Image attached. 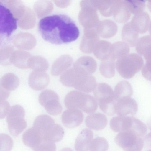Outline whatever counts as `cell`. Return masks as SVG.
<instances>
[{"mask_svg": "<svg viewBox=\"0 0 151 151\" xmlns=\"http://www.w3.org/2000/svg\"><path fill=\"white\" fill-rule=\"evenodd\" d=\"M38 29L45 41L55 45L74 41L80 34L78 27L72 19L63 14H52L42 18L39 22Z\"/></svg>", "mask_w": 151, "mask_h": 151, "instance_id": "1", "label": "cell"}, {"mask_svg": "<svg viewBox=\"0 0 151 151\" xmlns=\"http://www.w3.org/2000/svg\"><path fill=\"white\" fill-rule=\"evenodd\" d=\"M60 81L64 86L73 87L86 93L94 91L97 83L93 76L80 73L73 68L67 70L60 76Z\"/></svg>", "mask_w": 151, "mask_h": 151, "instance_id": "2", "label": "cell"}, {"mask_svg": "<svg viewBox=\"0 0 151 151\" xmlns=\"http://www.w3.org/2000/svg\"><path fill=\"white\" fill-rule=\"evenodd\" d=\"M64 103L68 109H80L87 114L93 113L98 107L97 102L93 96L77 91L68 93L65 97Z\"/></svg>", "mask_w": 151, "mask_h": 151, "instance_id": "3", "label": "cell"}, {"mask_svg": "<svg viewBox=\"0 0 151 151\" xmlns=\"http://www.w3.org/2000/svg\"><path fill=\"white\" fill-rule=\"evenodd\" d=\"M93 93L100 109L104 113L109 116L116 114V100L114 92L110 86L104 83H99L97 85Z\"/></svg>", "mask_w": 151, "mask_h": 151, "instance_id": "4", "label": "cell"}, {"mask_svg": "<svg viewBox=\"0 0 151 151\" xmlns=\"http://www.w3.org/2000/svg\"><path fill=\"white\" fill-rule=\"evenodd\" d=\"M143 63V59L141 55L133 53L117 60L115 66L117 72L122 77L129 79L140 70Z\"/></svg>", "mask_w": 151, "mask_h": 151, "instance_id": "5", "label": "cell"}, {"mask_svg": "<svg viewBox=\"0 0 151 151\" xmlns=\"http://www.w3.org/2000/svg\"><path fill=\"white\" fill-rule=\"evenodd\" d=\"M25 115V111L20 105H14L10 109L6 121L9 131L13 136H18L26 127Z\"/></svg>", "mask_w": 151, "mask_h": 151, "instance_id": "6", "label": "cell"}, {"mask_svg": "<svg viewBox=\"0 0 151 151\" xmlns=\"http://www.w3.org/2000/svg\"><path fill=\"white\" fill-rule=\"evenodd\" d=\"M81 9L78 15L80 24L84 28H96L99 21L96 10L91 0L82 1L80 3Z\"/></svg>", "mask_w": 151, "mask_h": 151, "instance_id": "7", "label": "cell"}, {"mask_svg": "<svg viewBox=\"0 0 151 151\" xmlns=\"http://www.w3.org/2000/svg\"><path fill=\"white\" fill-rule=\"evenodd\" d=\"M0 9L1 36L9 37L17 28L18 19L9 8L1 2Z\"/></svg>", "mask_w": 151, "mask_h": 151, "instance_id": "8", "label": "cell"}, {"mask_svg": "<svg viewBox=\"0 0 151 151\" xmlns=\"http://www.w3.org/2000/svg\"><path fill=\"white\" fill-rule=\"evenodd\" d=\"M39 101L51 115H57L62 111V108L59 102V96L53 91L46 90L42 91L39 96Z\"/></svg>", "mask_w": 151, "mask_h": 151, "instance_id": "9", "label": "cell"}, {"mask_svg": "<svg viewBox=\"0 0 151 151\" xmlns=\"http://www.w3.org/2000/svg\"><path fill=\"white\" fill-rule=\"evenodd\" d=\"M114 140L118 146L126 151H131V149L132 151V149L137 148L136 146H142V144H139L142 143L141 139L131 131L121 132L115 137Z\"/></svg>", "mask_w": 151, "mask_h": 151, "instance_id": "10", "label": "cell"}, {"mask_svg": "<svg viewBox=\"0 0 151 151\" xmlns=\"http://www.w3.org/2000/svg\"><path fill=\"white\" fill-rule=\"evenodd\" d=\"M137 119L129 116H118L112 118L110 121V127L115 132L132 131L137 125Z\"/></svg>", "mask_w": 151, "mask_h": 151, "instance_id": "11", "label": "cell"}, {"mask_svg": "<svg viewBox=\"0 0 151 151\" xmlns=\"http://www.w3.org/2000/svg\"><path fill=\"white\" fill-rule=\"evenodd\" d=\"M99 36L96 28H84L80 45L81 51L88 54L93 52L96 44L100 40Z\"/></svg>", "mask_w": 151, "mask_h": 151, "instance_id": "12", "label": "cell"}, {"mask_svg": "<svg viewBox=\"0 0 151 151\" xmlns=\"http://www.w3.org/2000/svg\"><path fill=\"white\" fill-rule=\"evenodd\" d=\"M138 110L137 104L133 99L126 97L116 100L115 105L116 114L118 116L135 115Z\"/></svg>", "mask_w": 151, "mask_h": 151, "instance_id": "13", "label": "cell"}, {"mask_svg": "<svg viewBox=\"0 0 151 151\" xmlns=\"http://www.w3.org/2000/svg\"><path fill=\"white\" fill-rule=\"evenodd\" d=\"M97 67V63L93 58L83 56L74 62L73 68L78 73L91 75L95 72Z\"/></svg>", "mask_w": 151, "mask_h": 151, "instance_id": "14", "label": "cell"}, {"mask_svg": "<svg viewBox=\"0 0 151 151\" xmlns=\"http://www.w3.org/2000/svg\"><path fill=\"white\" fill-rule=\"evenodd\" d=\"M84 118L83 113L76 109H68L63 113L61 117L63 125L68 128H74L80 125Z\"/></svg>", "mask_w": 151, "mask_h": 151, "instance_id": "15", "label": "cell"}, {"mask_svg": "<svg viewBox=\"0 0 151 151\" xmlns=\"http://www.w3.org/2000/svg\"><path fill=\"white\" fill-rule=\"evenodd\" d=\"M49 82V76L44 72H33L30 73L29 78V86L35 90H41L46 88Z\"/></svg>", "mask_w": 151, "mask_h": 151, "instance_id": "16", "label": "cell"}, {"mask_svg": "<svg viewBox=\"0 0 151 151\" xmlns=\"http://www.w3.org/2000/svg\"><path fill=\"white\" fill-rule=\"evenodd\" d=\"M113 15L114 19L118 22L124 23L128 21L131 13L127 0H115Z\"/></svg>", "mask_w": 151, "mask_h": 151, "instance_id": "17", "label": "cell"}, {"mask_svg": "<svg viewBox=\"0 0 151 151\" xmlns=\"http://www.w3.org/2000/svg\"><path fill=\"white\" fill-rule=\"evenodd\" d=\"M150 22L149 15L144 11L135 14L130 22L133 29L139 33L141 34L148 30Z\"/></svg>", "mask_w": 151, "mask_h": 151, "instance_id": "18", "label": "cell"}, {"mask_svg": "<svg viewBox=\"0 0 151 151\" xmlns=\"http://www.w3.org/2000/svg\"><path fill=\"white\" fill-rule=\"evenodd\" d=\"M93 137V133L90 129H83L76 140L75 148L76 151H88Z\"/></svg>", "mask_w": 151, "mask_h": 151, "instance_id": "19", "label": "cell"}, {"mask_svg": "<svg viewBox=\"0 0 151 151\" xmlns=\"http://www.w3.org/2000/svg\"><path fill=\"white\" fill-rule=\"evenodd\" d=\"M85 122L87 127L89 129L98 131L105 128L107 123V119L104 114L96 113L87 116Z\"/></svg>", "mask_w": 151, "mask_h": 151, "instance_id": "20", "label": "cell"}, {"mask_svg": "<svg viewBox=\"0 0 151 151\" xmlns=\"http://www.w3.org/2000/svg\"><path fill=\"white\" fill-rule=\"evenodd\" d=\"M96 29L99 36L104 38H108L115 35L117 31L118 27L114 21L105 20L100 21Z\"/></svg>", "mask_w": 151, "mask_h": 151, "instance_id": "21", "label": "cell"}, {"mask_svg": "<svg viewBox=\"0 0 151 151\" xmlns=\"http://www.w3.org/2000/svg\"><path fill=\"white\" fill-rule=\"evenodd\" d=\"M112 44L104 40H99L96 44L93 52L95 56L102 61L110 59Z\"/></svg>", "mask_w": 151, "mask_h": 151, "instance_id": "22", "label": "cell"}, {"mask_svg": "<svg viewBox=\"0 0 151 151\" xmlns=\"http://www.w3.org/2000/svg\"><path fill=\"white\" fill-rule=\"evenodd\" d=\"M22 139L24 144L32 148L36 145L43 138L40 133L32 127L23 133Z\"/></svg>", "mask_w": 151, "mask_h": 151, "instance_id": "23", "label": "cell"}, {"mask_svg": "<svg viewBox=\"0 0 151 151\" xmlns=\"http://www.w3.org/2000/svg\"><path fill=\"white\" fill-rule=\"evenodd\" d=\"M139 33L132 27L130 22L124 25L122 32V37L123 41L129 46H135L138 39Z\"/></svg>", "mask_w": 151, "mask_h": 151, "instance_id": "24", "label": "cell"}, {"mask_svg": "<svg viewBox=\"0 0 151 151\" xmlns=\"http://www.w3.org/2000/svg\"><path fill=\"white\" fill-rule=\"evenodd\" d=\"M54 120L47 115H41L37 116L35 119L33 127L37 130L42 134H43L54 124Z\"/></svg>", "mask_w": 151, "mask_h": 151, "instance_id": "25", "label": "cell"}, {"mask_svg": "<svg viewBox=\"0 0 151 151\" xmlns=\"http://www.w3.org/2000/svg\"><path fill=\"white\" fill-rule=\"evenodd\" d=\"M91 1L94 8L104 16L109 17L113 14L115 0Z\"/></svg>", "mask_w": 151, "mask_h": 151, "instance_id": "26", "label": "cell"}, {"mask_svg": "<svg viewBox=\"0 0 151 151\" xmlns=\"http://www.w3.org/2000/svg\"><path fill=\"white\" fill-rule=\"evenodd\" d=\"M19 83V79L17 76L13 73H7L0 79V88L10 92L17 89Z\"/></svg>", "mask_w": 151, "mask_h": 151, "instance_id": "27", "label": "cell"}, {"mask_svg": "<svg viewBox=\"0 0 151 151\" xmlns=\"http://www.w3.org/2000/svg\"><path fill=\"white\" fill-rule=\"evenodd\" d=\"M129 46L123 41H118L112 44L111 53L110 59L115 61L128 54Z\"/></svg>", "mask_w": 151, "mask_h": 151, "instance_id": "28", "label": "cell"}, {"mask_svg": "<svg viewBox=\"0 0 151 151\" xmlns=\"http://www.w3.org/2000/svg\"><path fill=\"white\" fill-rule=\"evenodd\" d=\"M64 134L63 128L59 125L55 124L43 135V138L55 142L61 140Z\"/></svg>", "mask_w": 151, "mask_h": 151, "instance_id": "29", "label": "cell"}, {"mask_svg": "<svg viewBox=\"0 0 151 151\" xmlns=\"http://www.w3.org/2000/svg\"><path fill=\"white\" fill-rule=\"evenodd\" d=\"M114 93L117 100L121 98L131 97L133 93L132 89L128 82L122 81L115 86Z\"/></svg>", "mask_w": 151, "mask_h": 151, "instance_id": "30", "label": "cell"}, {"mask_svg": "<svg viewBox=\"0 0 151 151\" xmlns=\"http://www.w3.org/2000/svg\"><path fill=\"white\" fill-rule=\"evenodd\" d=\"M115 61L110 59L102 61L99 66L100 73L105 78H112L115 75Z\"/></svg>", "mask_w": 151, "mask_h": 151, "instance_id": "31", "label": "cell"}, {"mask_svg": "<svg viewBox=\"0 0 151 151\" xmlns=\"http://www.w3.org/2000/svg\"><path fill=\"white\" fill-rule=\"evenodd\" d=\"M73 62L72 58L69 57L64 60L56 64L52 68L51 74L55 76L60 75L71 65Z\"/></svg>", "mask_w": 151, "mask_h": 151, "instance_id": "32", "label": "cell"}, {"mask_svg": "<svg viewBox=\"0 0 151 151\" xmlns=\"http://www.w3.org/2000/svg\"><path fill=\"white\" fill-rule=\"evenodd\" d=\"M143 56L146 62L142 67V73L146 79L151 80V46L146 50Z\"/></svg>", "mask_w": 151, "mask_h": 151, "instance_id": "33", "label": "cell"}, {"mask_svg": "<svg viewBox=\"0 0 151 151\" xmlns=\"http://www.w3.org/2000/svg\"><path fill=\"white\" fill-rule=\"evenodd\" d=\"M151 46V37L149 35L139 38L135 45L136 51L139 54L143 55L146 50Z\"/></svg>", "mask_w": 151, "mask_h": 151, "instance_id": "34", "label": "cell"}, {"mask_svg": "<svg viewBox=\"0 0 151 151\" xmlns=\"http://www.w3.org/2000/svg\"><path fill=\"white\" fill-rule=\"evenodd\" d=\"M109 148L107 141L104 137H98L92 140L89 151H106Z\"/></svg>", "mask_w": 151, "mask_h": 151, "instance_id": "35", "label": "cell"}, {"mask_svg": "<svg viewBox=\"0 0 151 151\" xmlns=\"http://www.w3.org/2000/svg\"><path fill=\"white\" fill-rule=\"evenodd\" d=\"M131 13L136 14L144 12L145 7V1L144 0H127Z\"/></svg>", "mask_w": 151, "mask_h": 151, "instance_id": "36", "label": "cell"}, {"mask_svg": "<svg viewBox=\"0 0 151 151\" xmlns=\"http://www.w3.org/2000/svg\"><path fill=\"white\" fill-rule=\"evenodd\" d=\"M34 151H55V142L44 139L32 148Z\"/></svg>", "mask_w": 151, "mask_h": 151, "instance_id": "37", "label": "cell"}, {"mask_svg": "<svg viewBox=\"0 0 151 151\" xmlns=\"http://www.w3.org/2000/svg\"><path fill=\"white\" fill-rule=\"evenodd\" d=\"M0 151H10L13 146V141L8 135L2 133L0 134Z\"/></svg>", "mask_w": 151, "mask_h": 151, "instance_id": "38", "label": "cell"}, {"mask_svg": "<svg viewBox=\"0 0 151 151\" xmlns=\"http://www.w3.org/2000/svg\"><path fill=\"white\" fill-rule=\"evenodd\" d=\"M10 109L9 104L6 100H0V119L5 117Z\"/></svg>", "mask_w": 151, "mask_h": 151, "instance_id": "39", "label": "cell"}, {"mask_svg": "<svg viewBox=\"0 0 151 151\" xmlns=\"http://www.w3.org/2000/svg\"><path fill=\"white\" fill-rule=\"evenodd\" d=\"M9 91L0 88V100H6L9 95Z\"/></svg>", "mask_w": 151, "mask_h": 151, "instance_id": "40", "label": "cell"}, {"mask_svg": "<svg viewBox=\"0 0 151 151\" xmlns=\"http://www.w3.org/2000/svg\"><path fill=\"white\" fill-rule=\"evenodd\" d=\"M147 6L150 11L151 12V0L148 1Z\"/></svg>", "mask_w": 151, "mask_h": 151, "instance_id": "41", "label": "cell"}, {"mask_svg": "<svg viewBox=\"0 0 151 151\" xmlns=\"http://www.w3.org/2000/svg\"><path fill=\"white\" fill-rule=\"evenodd\" d=\"M60 151H73L72 149L68 148H65L61 150Z\"/></svg>", "mask_w": 151, "mask_h": 151, "instance_id": "42", "label": "cell"}, {"mask_svg": "<svg viewBox=\"0 0 151 151\" xmlns=\"http://www.w3.org/2000/svg\"><path fill=\"white\" fill-rule=\"evenodd\" d=\"M149 32L150 34V36L151 37V21L150 22V24L149 28Z\"/></svg>", "mask_w": 151, "mask_h": 151, "instance_id": "43", "label": "cell"}]
</instances>
